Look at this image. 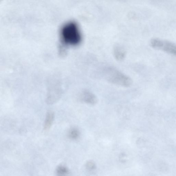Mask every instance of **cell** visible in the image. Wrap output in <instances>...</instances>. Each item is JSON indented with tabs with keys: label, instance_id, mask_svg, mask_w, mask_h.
<instances>
[{
	"label": "cell",
	"instance_id": "7a4b0ae2",
	"mask_svg": "<svg viewBox=\"0 0 176 176\" xmlns=\"http://www.w3.org/2000/svg\"><path fill=\"white\" fill-rule=\"evenodd\" d=\"M104 75L107 81L116 85L128 87L132 84V80L129 77L114 68H106Z\"/></svg>",
	"mask_w": 176,
	"mask_h": 176
},
{
	"label": "cell",
	"instance_id": "5b68a950",
	"mask_svg": "<svg viewBox=\"0 0 176 176\" xmlns=\"http://www.w3.org/2000/svg\"><path fill=\"white\" fill-rule=\"evenodd\" d=\"M79 99L81 101L86 104L95 105L98 102L97 98L93 93L88 90H84L80 94Z\"/></svg>",
	"mask_w": 176,
	"mask_h": 176
},
{
	"label": "cell",
	"instance_id": "8992f818",
	"mask_svg": "<svg viewBox=\"0 0 176 176\" xmlns=\"http://www.w3.org/2000/svg\"><path fill=\"white\" fill-rule=\"evenodd\" d=\"M54 118V114L53 111H48L45 117L44 125L45 131L48 130L52 126Z\"/></svg>",
	"mask_w": 176,
	"mask_h": 176
},
{
	"label": "cell",
	"instance_id": "277c9868",
	"mask_svg": "<svg viewBox=\"0 0 176 176\" xmlns=\"http://www.w3.org/2000/svg\"><path fill=\"white\" fill-rule=\"evenodd\" d=\"M63 90L60 83H56L48 85L46 101L49 105H52L58 102L62 95Z\"/></svg>",
	"mask_w": 176,
	"mask_h": 176
},
{
	"label": "cell",
	"instance_id": "3957f363",
	"mask_svg": "<svg viewBox=\"0 0 176 176\" xmlns=\"http://www.w3.org/2000/svg\"><path fill=\"white\" fill-rule=\"evenodd\" d=\"M150 45L155 49L161 50L176 56V45L172 42L158 38H154L151 40Z\"/></svg>",
	"mask_w": 176,
	"mask_h": 176
},
{
	"label": "cell",
	"instance_id": "52a82bcc",
	"mask_svg": "<svg viewBox=\"0 0 176 176\" xmlns=\"http://www.w3.org/2000/svg\"><path fill=\"white\" fill-rule=\"evenodd\" d=\"M114 56L118 60H123L125 55V52L124 49L120 45H117L114 49Z\"/></svg>",
	"mask_w": 176,
	"mask_h": 176
},
{
	"label": "cell",
	"instance_id": "6da1fadb",
	"mask_svg": "<svg viewBox=\"0 0 176 176\" xmlns=\"http://www.w3.org/2000/svg\"><path fill=\"white\" fill-rule=\"evenodd\" d=\"M61 38L66 44L75 45L81 42L82 36L78 26L74 22L64 25L61 31Z\"/></svg>",
	"mask_w": 176,
	"mask_h": 176
},
{
	"label": "cell",
	"instance_id": "ba28073f",
	"mask_svg": "<svg viewBox=\"0 0 176 176\" xmlns=\"http://www.w3.org/2000/svg\"><path fill=\"white\" fill-rule=\"evenodd\" d=\"M79 135L80 131L79 130L76 128H72L68 132V137L72 139H77L79 137Z\"/></svg>",
	"mask_w": 176,
	"mask_h": 176
},
{
	"label": "cell",
	"instance_id": "9c48e42d",
	"mask_svg": "<svg viewBox=\"0 0 176 176\" xmlns=\"http://www.w3.org/2000/svg\"><path fill=\"white\" fill-rule=\"evenodd\" d=\"M57 175L58 176H65L68 171L67 168L63 166H60L56 170Z\"/></svg>",
	"mask_w": 176,
	"mask_h": 176
}]
</instances>
